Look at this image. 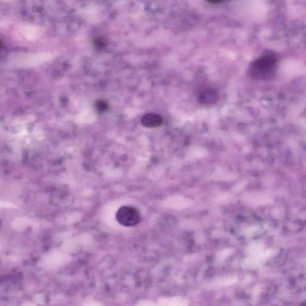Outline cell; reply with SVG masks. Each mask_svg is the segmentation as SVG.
Here are the masks:
<instances>
[{
  "instance_id": "obj_3",
  "label": "cell",
  "mask_w": 306,
  "mask_h": 306,
  "mask_svg": "<svg viewBox=\"0 0 306 306\" xmlns=\"http://www.w3.org/2000/svg\"><path fill=\"white\" fill-rule=\"evenodd\" d=\"M219 99L217 90L212 88H207L202 90L198 95V102L202 105L211 106L215 104Z\"/></svg>"
},
{
  "instance_id": "obj_7",
  "label": "cell",
  "mask_w": 306,
  "mask_h": 306,
  "mask_svg": "<svg viewBox=\"0 0 306 306\" xmlns=\"http://www.w3.org/2000/svg\"><path fill=\"white\" fill-rule=\"evenodd\" d=\"M81 306H103V305L97 301H89V302L85 303Z\"/></svg>"
},
{
  "instance_id": "obj_5",
  "label": "cell",
  "mask_w": 306,
  "mask_h": 306,
  "mask_svg": "<svg viewBox=\"0 0 306 306\" xmlns=\"http://www.w3.org/2000/svg\"><path fill=\"white\" fill-rule=\"evenodd\" d=\"M187 301L183 298L173 297L161 300L156 306H187Z\"/></svg>"
},
{
  "instance_id": "obj_1",
  "label": "cell",
  "mask_w": 306,
  "mask_h": 306,
  "mask_svg": "<svg viewBox=\"0 0 306 306\" xmlns=\"http://www.w3.org/2000/svg\"><path fill=\"white\" fill-rule=\"evenodd\" d=\"M277 58L275 54L267 53L251 64L250 73L253 79L260 81H269L275 76L277 68Z\"/></svg>"
},
{
  "instance_id": "obj_4",
  "label": "cell",
  "mask_w": 306,
  "mask_h": 306,
  "mask_svg": "<svg viewBox=\"0 0 306 306\" xmlns=\"http://www.w3.org/2000/svg\"><path fill=\"white\" fill-rule=\"evenodd\" d=\"M163 119L156 113H148L142 117L141 123L148 128H155L162 125Z\"/></svg>"
},
{
  "instance_id": "obj_8",
  "label": "cell",
  "mask_w": 306,
  "mask_h": 306,
  "mask_svg": "<svg viewBox=\"0 0 306 306\" xmlns=\"http://www.w3.org/2000/svg\"><path fill=\"white\" fill-rule=\"evenodd\" d=\"M136 306H156V305L153 302H148V301H143V302L139 303Z\"/></svg>"
},
{
  "instance_id": "obj_2",
  "label": "cell",
  "mask_w": 306,
  "mask_h": 306,
  "mask_svg": "<svg viewBox=\"0 0 306 306\" xmlns=\"http://www.w3.org/2000/svg\"><path fill=\"white\" fill-rule=\"evenodd\" d=\"M116 219L119 224L124 227H134L141 221V216L136 207L123 206L116 212Z\"/></svg>"
},
{
  "instance_id": "obj_9",
  "label": "cell",
  "mask_w": 306,
  "mask_h": 306,
  "mask_svg": "<svg viewBox=\"0 0 306 306\" xmlns=\"http://www.w3.org/2000/svg\"><path fill=\"white\" fill-rule=\"evenodd\" d=\"M209 2H210V3H212V4H215V3H220V2H222V1H209Z\"/></svg>"
},
{
  "instance_id": "obj_6",
  "label": "cell",
  "mask_w": 306,
  "mask_h": 306,
  "mask_svg": "<svg viewBox=\"0 0 306 306\" xmlns=\"http://www.w3.org/2000/svg\"><path fill=\"white\" fill-rule=\"evenodd\" d=\"M95 107L97 111L100 113H105L109 108V104L105 100H99L95 103Z\"/></svg>"
}]
</instances>
